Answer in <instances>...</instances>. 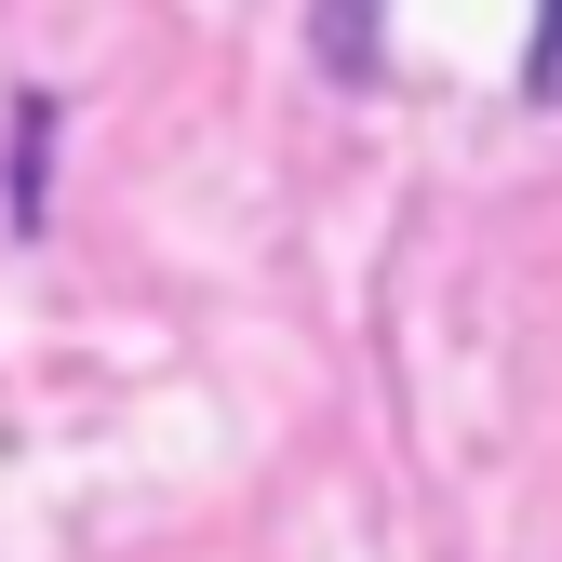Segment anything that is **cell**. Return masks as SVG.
Here are the masks:
<instances>
[{"label":"cell","instance_id":"cell-1","mask_svg":"<svg viewBox=\"0 0 562 562\" xmlns=\"http://www.w3.org/2000/svg\"><path fill=\"white\" fill-rule=\"evenodd\" d=\"M322 67L335 81H375V0H322Z\"/></svg>","mask_w":562,"mask_h":562},{"label":"cell","instance_id":"cell-3","mask_svg":"<svg viewBox=\"0 0 562 562\" xmlns=\"http://www.w3.org/2000/svg\"><path fill=\"white\" fill-rule=\"evenodd\" d=\"M522 94L562 108V0H536V41H522Z\"/></svg>","mask_w":562,"mask_h":562},{"label":"cell","instance_id":"cell-2","mask_svg":"<svg viewBox=\"0 0 562 562\" xmlns=\"http://www.w3.org/2000/svg\"><path fill=\"white\" fill-rule=\"evenodd\" d=\"M41 134H54V94L14 108V228H41Z\"/></svg>","mask_w":562,"mask_h":562}]
</instances>
